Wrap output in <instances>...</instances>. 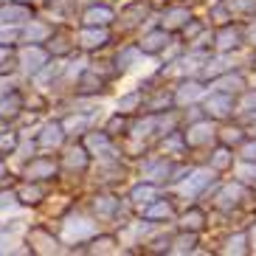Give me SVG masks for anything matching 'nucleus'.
<instances>
[{
  "instance_id": "nucleus-1",
  "label": "nucleus",
  "mask_w": 256,
  "mask_h": 256,
  "mask_svg": "<svg viewBox=\"0 0 256 256\" xmlns=\"http://www.w3.org/2000/svg\"><path fill=\"white\" fill-rule=\"evenodd\" d=\"M26 248L37 256H54L62 254V240L46 226H28L26 228Z\"/></svg>"
},
{
  "instance_id": "nucleus-2",
  "label": "nucleus",
  "mask_w": 256,
  "mask_h": 256,
  "mask_svg": "<svg viewBox=\"0 0 256 256\" xmlns=\"http://www.w3.org/2000/svg\"><path fill=\"white\" fill-rule=\"evenodd\" d=\"M60 160L48 155H31L23 166V180H37V183H54L60 178Z\"/></svg>"
},
{
  "instance_id": "nucleus-3",
  "label": "nucleus",
  "mask_w": 256,
  "mask_h": 256,
  "mask_svg": "<svg viewBox=\"0 0 256 256\" xmlns=\"http://www.w3.org/2000/svg\"><path fill=\"white\" fill-rule=\"evenodd\" d=\"M96 234H98V226L84 214H68L62 220V242H84L96 236Z\"/></svg>"
},
{
  "instance_id": "nucleus-4",
  "label": "nucleus",
  "mask_w": 256,
  "mask_h": 256,
  "mask_svg": "<svg viewBox=\"0 0 256 256\" xmlns=\"http://www.w3.org/2000/svg\"><path fill=\"white\" fill-rule=\"evenodd\" d=\"M17 48L20 51L14 54V62H17V68H20V74H26V76H34L51 60V54H48L46 46H17Z\"/></svg>"
},
{
  "instance_id": "nucleus-5",
  "label": "nucleus",
  "mask_w": 256,
  "mask_h": 256,
  "mask_svg": "<svg viewBox=\"0 0 256 256\" xmlns=\"http://www.w3.org/2000/svg\"><path fill=\"white\" fill-rule=\"evenodd\" d=\"M34 141H37V146L42 152H56V150L65 146L68 132L62 127V121H42L40 130H37V136H34Z\"/></svg>"
},
{
  "instance_id": "nucleus-6",
  "label": "nucleus",
  "mask_w": 256,
  "mask_h": 256,
  "mask_svg": "<svg viewBox=\"0 0 256 256\" xmlns=\"http://www.w3.org/2000/svg\"><path fill=\"white\" fill-rule=\"evenodd\" d=\"M54 31H56L54 23H48L42 17H31L20 28V46H46Z\"/></svg>"
},
{
  "instance_id": "nucleus-7",
  "label": "nucleus",
  "mask_w": 256,
  "mask_h": 256,
  "mask_svg": "<svg viewBox=\"0 0 256 256\" xmlns=\"http://www.w3.org/2000/svg\"><path fill=\"white\" fill-rule=\"evenodd\" d=\"M110 42V26H82L79 37H76V48L82 51H98Z\"/></svg>"
},
{
  "instance_id": "nucleus-8",
  "label": "nucleus",
  "mask_w": 256,
  "mask_h": 256,
  "mask_svg": "<svg viewBox=\"0 0 256 256\" xmlns=\"http://www.w3.org/2000/svg\"><path fill=\"white\" fill-rule=\"evenodd\" d=\"M82 144H84V150L90 152V158H116L113 138L107 136L104 130H102V132H93V130H88V132L82 136Z\"/></svg>"
},
{
  "instance_id": "nucleus-9",
  "label": "nucleus",
  "mask_w": 256,
  "mask_h": 256,
  "mask_svg": "<svg viewBox=\"0 0 256 256\" xmlns=\"http://www.w3.org/2000/svg\"><path fill=\"white\" fill-rule=\"evenodd\" d=\"M23 113H26V96H23V90L12 88L8 93L0 96V121H3V124L17 121Z\"/></svg>"
},
{
  "instance_id": "nucleus-10",
  "label": "nucleus",
  "mask_w": 256,
  "mask_h": 256,
  "mask_svg": "<svg viewBox=\"0 0 256 256\" xmlns=\"http://www.w3.org/2000/svg\"><path fill=\"white\" fill-rule=\"evenodd\" d=\"M88 166H90V152L84 150V144H70L60 160V169H65L70 174H82Z\"/></svg>"
},
{
  "instance_id": "nucleus-11",
  "label": "nucleus",
  "mask_w": 256,
  "mask_h": 256,
  "mask_svg": "<svg viewBox=\"0 0 256 256\" xmlns=\"http://www.w3.org/2000/svg\"><path fill=\"white\" fill-rule=\"evenodd\" d=\"M31 17H34L31 3H23V0H6V3H0V23L23 26L26 20H31Z\"/></svg>"
},
{
  "instance_id": "nucleus-12",
  "label": "nucleus",
  "mask_w": 256,
  "mask_h": 256,
  "mask_svg": "<svg viewBox=\"0 0 256 256\" xmlns=\"http://www.w3.org/2000/svg\"><path fill=\"white\" fill-rule=\"evenodd\" d=\"M14 194H17V200H20V206H23V208H37V206H42V203H46L48 188H46V183H37V180H23L20 186L14 188Z\"/></svg>"
},
{
  "instance_id": "nucleus-13",
  "label": "nucleus",
  "mask_w": 256,
  "mask_h": 256,
  "mask_svg": "<svg viewBox=\"0 0 256 256\" xmlns=\"http://www.w3.org/2000/svg\"><path fill=\"white\" fill-rule=\"evenodd\" d=\"M74 90H76L79 98L98 96V93L104 90V76H98V70H93V68H84L82 74H79V79H76Z\"/></svg>"
},
{
  "instance_id": "nucleus-14",
  "label": "nucleus",
  "mask_w": 256,
  "mask_h": 256,
  "mask_svg": "<svg viewBox=\"0 0 256 256\" xmlns=\"http://www.w3.org/2000/svg\"><path fill=\"white\" fill-rule=\"evenodd\" d=\"M166 46H169V31H166V28H150V31H144L141 42H138L141 54H150V56L166 51Z\"/></svg>"
},
{
  "instance_id": "nucleus-15",
  "label": "nucleus",
  "mask_w": 256,
  "mask_h": 256,
  "mask_svg": "<svg viewBox=\"0 0 256 256\" xmlns=\"http://www.w3.org/2000/svg\"><path fill=\"white\" fill-rule=\"evenodd\" d=\"M116 20V12L107 3H90V6L82 12V26H110Z\"/></svg>"
},
{
  "instance_id": "nucleus-16",
  "label": "nucleus",
  "mask_w": 256,
  "mask_h": 256,
  "mask_svg": "<svg viewBox=\"0 0 256 256\" xmlns=\"http://www.w3.org/2000/svg\"><path fill=\"white\" fill-rule=\"evenodd\" d=\"M211 180H214V172H211V169H197V172H192V178H186V180L180 183V194L192 200V197L200 194Z\"/></svg>"
},
{
  "instance_id": "nucleus-17",
  "label": "nucleus",
  "mask_w": 256,
  "mask_h": 256,
  "mask_svg": "<svg viewBox=\"0 0 256 256\" xmlns=\"http://www.w3.org/2000/svg\"><path fill=\"white\" fill-rule=\"evenodd\" d=\"M158 197V188H155V183H150V180H144V183H138L132 192H130V203L136 206V208H146V206L152 203Z\"/></svg>"
},
{
  "instance_id": "nucleus-18",
  "label": "nucleus",
  "mask_w": 256,
  "mask_h": 256,
  "mask_svg": "<svg viewBox=\"0 0 256 256\" xmlns=\"http://www.w3.org/2000/svg\"><path fill=\"white\" fill-rule=\"evenodd\" d=\"M62 127H65L68 138H70V136H84V132L90 130V113L74 110V113H70L68 118H62Z\"/></svg>"
},
{
  "instance_id": "nucleus-19",
  "label": "nucleus",
  "mask_w": 256,
  "mask_h": 256,
  "mask_svg": "<svg viewBox=\"0 0 256 256\" xmlns=\"http://www.w3.org/2000/svg\"><path fill=\"white\" fill-rule=\"evenodd\" d=\"M118 208H121V203L113 194H96L93 197V211H96L98 220H113L116 214H118Z\"/></svg>"
},
{
  "instance_id": "nucleus-20",
  "label": "nucleus",
  "mask_w": 256,
  "mask_h": 256,
  "mask_svg": "<svg viewBox=\"0 0 256 256\" xmlns=\"http://www.w3.org/2000/svg\"><path fill=\"white\" fill-rule=\"evenodd\" d=\"M211 136H214V130H211V124H206V121H197V124H192V127L186 130V136H183V141H186L188 146H200V144L211 141Z\"/></svg>"
},
{
  "instance_id": "nucleus-21",
  "label": "nucleus",
  "mask_w": 256,
  "mask_h": 256,
  "mask_svg": "<svg viewBox=\"0 0 256 256\" xmlns=\"http://www.w3.org/2000/svg\"><path fill=\"white\" fill-rule=\"evenodd\" d=\"M46 48H48L51 56H70V54L76 51V42H70L65 34H60V31H54L51 40L46 42Z\"/></svg>"
},
{
  "instance_id": "nucleus-22",
  "label": "nucleus",
  "mask_w": 256,
  "mask_h": 256,
  "mask_svg": "<svg viewBox=\"0 0 256 256\" xmlns=\"http://www.w3.org/2000/svg\"><path fill=\"white\" fill-rule=\"evenodd\" d=\"M20 208H23V206H20V200H17L14 188H0V220L6 222V220L14 217Z\"/></svg>"
},
{
  "instance_id": "nucleus-23",
  "label": "nucleus",
  "mask_w": 256,
  "mask_h": 256,
  "mask_svg": "<svg viewBox=\"0 0 256 256\" xmlns=\"http://www.w3.org/2000/svg\"><path fill=\"white\" fill-rule=\"evenodd\" d=\"M231 107H234L231 96H228V93H220V90H214L208 96V102H206V110H208L211 116H228Z\"/></svg>"
},
{
  "instance_id": "nucleus-24",
  "label": "nucleus",
  "mask_w": 256,
  "mask_h": 256,
  "mask_svg": "<svg viewBox=\"0 0 256 256\" xmlns=\"http://www.w3.org/2000/svg\"><path fill=\"white\" fill-rule=\"evenodd\" d=\"M17 245H23V242H20V234L8 231V228H0V256H6V254H28V248H17Z\"/></svg>"
},
{
  "instance_id": "nucleus-25",
  "label": "nucleus",
  "mask_w": 256,
  "mask_h": 256,
  "mask_svg": "<svg viewBox=\"0 0 256 256\" xmlns=\"http://www.w3.org/2000/svg\"><path fill=\"white\" fill-rule=\"evenodd\" d=\"M192 20V14H188V8H169L164 17H160V28L172 31V28H183V26Z\"/></svg>"
},
{
  "instance_id": "nucleus-26",
  "label": "nucleus",
  "mask_w": 256,
  "mask_h": 256,
  "mask_svg": "<svg viewBox=\"0 0 256 256\" xmlns=\"http://www.w3.org/2000/svg\"><path fill=\"white\" fill-rule=\"evenodd\" d=\"M17 146H20V130H0V158H6V155H14Z\"/></svg>"
},
{
  "instance_id": "nucleus-27",
  "label": "nucleus",
  "mask_w": 256,
  "mask_h": 256,
  "mask_svg": "<svg viewBox=\"0 0 256 256\" xmlns=\"http://www.w3.org/2000/svg\"><path fill=\"white\" fill-rule=\"evenodd\" d=\"M141 62V48L132 46V48H124V51L118 54V60H116V68L118 70H132Z\"/></svg>"
},
{
  "instance_id": "nucleus-28",
  "label": "nucleus",
  "mask_w": 256,
  "mask_h": 256,
  "mask_svg": "<svg viewBox=\"0 0 256 256\" xmlns=\"http://www.w3.org/2000/svg\"><path fill=\"white\" fill-rule=\"evenodd\" d=\"M144 217L150 220H169L172 217V206L166 203V200H152L150 206H146V208H144Z\"/></svg>"
},
{
  "instance_id": "nucleus-29",
  "label": "nucleus",
  "mask_w": 256,
  "mask_h": 256,
  "mask_svg": "<svg viewBox=\"0 0 256 256\" xmlns=\"http://www.w3.org/2000/svg\"><path fill=\"white\" fill-rule=\"evenodd\" d=\"M200 96H203V88L197 82H183L180 90L174 93V102H178V104H188V102H194V98H200Z\"/></svg>"
},
{
  "instance_id": "nucleus-30",
  "label": "nucleus",
  "mask_w": 256,
  "mask_h": 256,
  "mask_svg": "<svg viewBox=\"0 0 256 256\" xmlns=\"http://www.w3.org/2000/svg\"><path fill=\"white\" fill-rule=\"evenodd\" d=\"M116 240L113 236H90V245L84 248V254H116Z\"/></svg>"
},
{
  "instance_id": "nucleus-31",
  "label": "nucleus",
  "mask_w": 256,
  "mask_h": 256,
  "mask_svg": "<svg viewBox=\"0 0 256 256\" xmlns=\"http://www.w3.org/2000/svg\"><path fill=\"white\" fill-rule=\"evenodd\" d=\"M169 174H172V166L166 164V160H160V164H150L144 169V180L158 183V180H164V178H169Z\"/></svg>"
},
{
  "instance_id": "nucleus-32",
  "label": "nucleus",
  "mask_w": 256,
  "mask_h": 256,
  "mask_svg": "<svg viewBox=\"0 0 256 256\" xmlns=\"http://www.w3.org/2000/svg\"><path fill=\"white\" fill-rule=\"evenodd\" d=\"M20 28H23V26H6V23H0V46H12V48L20 46Z\"/></svg>"
},
{
  "instance_id": "nucleus-33",
  "label": "nucleus",
  "mask_w": 256,
  "mask_h": 256,
  "mask_svg": "<svg viewBox=\"0 0 256 256\" xmlns=\"http://www.w3.org/2000/svg\"><path fill=\"white\" fill-rule=\"evenodd\" d=\"M240 197H242V188H240V186H226L222 192H220V197H217V206H222V208H231V206L240 203Z\"/></svg>"
},
{
  "instance_id": "nucleus-34",
  "label": "nucleus",
  "mask_w": 256,
  "mask_h": 256,
  "mask_svg": "<svg viewBox=\"0 0 256 256\" xmlns=\"http://www.w3.org/2000/svg\"><path fill=\"white\" fill-rule=\"evenodd\" d=\"M152 130H158V118H155V116H150L146 121H138L136 127H132V138H136V141H144V138L152 136Z\"/></svg>"
},
{
  "instance_id": "nucleus-35",
  "label": "nucleus",
  "mask_w": 256,
  "mask_h": 256,
  "mask_svg": "<svg viewBox=\"0 0 256 256\" xmlns=\"http://www.w3.org/2000/svg\"><path fill=\"white\" fill-rule=\"evenodd\" d=\"M141 104V93L138 90H132V93H124V96L118 98V113H132V110H136V107Z\"/></svg>"
},
{
  "instance_id": "nucleus-36",
  "label": "nucleus",
  "mask_w": 256,
  "mask_h": 256,
  "mask_svg": "<svg viewBox=\"0 0 256 256\" xmlns=\"http://www.w3.org/2000/svg\"><path fill=\"white\" fill-rule=\"evenodd\" d=\"M240 88H242L240 76H220L214 82V90H220V93H231V90H240Z\"/></svg>"
},
{
  "instance_id": "nucleus-37",
  "label": "nucleus",
  "mask_w": 256,
  "mask_h": 256,
  "mask_svg": "<svg viewBox=\"0 0 256 256\" xmlns=\"http://www.w3.org/2000/svg\"><path fill=\"white\" fill-rule=\"evenodd\" d=\"M6 68H17L14 62V48L12 46H0V74H6Z\"/></svg>"
},
{
  "instance_id": "nucleus-38",
  "label": "nucleus",
  "mask_w": 256,
  "mask_h": 256,
  "mask_svg": "<svg viewBox=\"0 0 256 256\" xmlns=\"http://www.w3.org/2000/svg\"><path fill=\"white\" fill-rule=\"evenodd\" d=\"M144 14H146V6H130L124 14H121V20H124V26H136L138 20H144Z\"/></svg>"
},
{
  "instance_id": "nucleus-39",
  "label": "nucleus",
  "mask_w": 256,
  "mask_h": 256,
  "mask_svg": "<svg viewBox=\"0 0 256 256\" xmlns=\"http://www.w3.org/2000/svg\"><path fill=\"white\" fill-rule=\"evenodd\" d=\"M180 226L186 228H192V231H197V228H203V214L200 211H188V214H183V220H180Z\"/></svg>"
},
{
  "instance_id": "nucleus-40",
  "label": "nucleus",
  "mask_w": 256,
  "mask_h": 256,
  "mask_svg": "<svg viewBox=\"0 0 256 256\" xmlns=\"http://www.w3.org/2000/svg\"><path fill=\"white\" fill-rule=\"evenodd\" d=\"M124 130H127V121H124V113H118V116L110 118V124L104 127V132L113 138V136H118V132H124Z\"/></svg>"
},
{
  "instance_id": "nucleus-41",
  "label": "nucleus",
  "mask_w": 256,
  "mask_h": 256,
  "mask_svg": "<svg viewBox=\"0 0 256 256\" xmlns=\"http://www.w3.org/2000/svg\"><path fill=\"white\" fill-rule=\"evenodd\" d=\"M226 70H228V60H211L203 68V74L206 76H220V74H226Z\"/></svg>"
},
{
  "instance_id": "nucleus-42",
  "label": "nucleus",
  "mask_w": 256,
  "mask_h": 256,
  "mask_svg": "<svg viewBox=\"0 0 256 256\" xmlns=\"http://www.w3.org/2000/svg\"><path fill=\"white\" fill-rule=\"evenodd\" d=\"M194 248V236L188 234V236H180V240H174V248H169L172 254H188V250Z\"/></svg>"
},
{
  "instance_id": "nucleus-43",
  "label": "nucleus",
  "mask_w": 256,
  "mask_h": 256,
  "mask_svg": "<svg viewBox=\"0 0 256 256\" xmlns=\"http://www.w3.org/2000/svg\"><path fill=\"white\" fill-rule=\"evenodd\" d=\"M236 40H240V37H236V31H222V34L217 37V46L222 48V51H228V48L236 46Z\"/></svg>"
},
{
  "instance_id": "nucleus-44",
  "label": "nucleus",
  "mask_w": 256,
  "mask_h": 256,
  "mask_svg": "<svg viewBox=\"0 0 256 256\" xmlns=\"http://www.w3.org/2000/svg\"><path fill=\"white\" fill-rule=\"evenodd\" d=\"M236 174H240L245 183H256V166L254 164H242L240 169H236Z\"/></svg>"
},
{
  "instance_id": "nucleus-45",
  "label": "nucleus",
  "mask_w": 256,
  "mask_h": 256,
  "mask_svg": "<svg viewBox=\"0 0 256 256\" xmlns=\"http://www.w3.org/2000/svg\"><path fill=\"white\" fill-rule=\"evenodd\" d=\"M169 102H172V96H166V93H158V96L152 98V102H150L146 107H150V110H164V107H169Z\"/></svg>"
},
{
  "instance_id": "nucleus-46",
  "label": "nucleus",
  "mask_w": 256,
  "mask_h": 256,
  "mask_svg": "<svg viewBox=\"0 0 256 256\" xmlns=\"http://www.w3.org/2000/svg\"><path fill=\"white\" fill-rule=\"evenodd\" d=\"M242 250H245V236H234V240L228 242L226 254H242Z\"/></svg>"
},
{
  "instance_id": "nucleus-47",
  "label": "nucleus",
  "mask_w": 256,
  "mask_h": 256,
  "mask_svg": "<svg viewBox=\"0 0 256 256\" xmlns=\"http://www.w3.org/2000/svg\"><path fill=\"white\" fill-rule=\"evenodd\" d=\"M228 150H220V152H214V160H211V166L214 169H222V166H228Z\"/></svg>"
},
{
  "instance_id": "nucleus-48",
  "label": "nucleus",
  "mask_w": 256,
  "mask_h": 256,
  "mask_svg": "<svg viewBox=\"0 0 256 256\" xmlns=\"http://www.w3.org/2000/svg\"><path fill=\"white\" fill-rule=\"evenodd\" d=\"M242 110H245V113H248V110H250V107H256V93H248V96H245V98H242Z\"/></svg>"
},
{
  "instance_id": "nucleus-49",
  "label": "nucleus",
  "mask_w": 256,
  "mask_h": 256,
  "mask_svg": "<svg viewBox=\"0 0 256 256\" xmlns=\"http://www.w3.org/2000/svg\"><path fill=\"white\" fill-rule=\"evenodd\" d=\"M183 144H186V141H180V138H169V141H166L164 144V150H180V146H183Z\"/></svg>"
},
{
  "instance_id": "nucleus-50",
  "label": "nucleus",
  "mask_w": 256,
  "mask_h": 256,
  "mask_svg": "<svg viewBox=\"0 0 256 256\" xmlns=\"http://www.w3.org/2000/svg\"><path fill=\"white\" fill-rule=\"evenodd\" d=\"M256 0H231V8H250Z\"/></svg>"
},
{
  "instance_id": "nucleus-51",
  "label": "nucleus",
  "mask_w": 256,
  "mask_h": 256,
  "mask_svg": "<svg viewBox=\"0 0 256 256\" xmlns=\"http://www.w3.org/2000/svg\"><path fill=\"white\" fill-rule=\"evenodd\" d=\"M242 155H245L248 160H256V144H248V146L242 150Z\"/></svg>"
},
{
  "instance_id": "nucleus-52",
  "label": "nucleus",
  "mask_w": 256,
  "mask_h": 256,
  "mask_svg": "<svg viewBox=\"0 0 256 256\" xmlns=\"http://www.w3.org/2000/svg\"><path fill=\"white\" fill-rule=\"evenodd\" d=\"M8 178V166H6V160L0 158V186H3V180Z\"/></svg>"
},
{
  "instance_id": "nucleus-53",
  "label": "nucleus",
  "mask_w": 256,
  "mask_h": 256,
  "mask_svg": "<svg viewBox=\"0 0 256 256\" xmlns=\"http://www.w3.org/2000/svg\"><path fill=\"white\" fill-rule=\"evenodd\" d=\"M226 141H240V130H226Z\"/></svg>"
},
{
  "instance_id": "nucleus-54",
  "label": "nucleus",
  "mask_w": 256,
  "mask_h": 256,
  "mask_svg": "<svg viewBox=\"0 0 256 256\" xmlns=\"http://www.w3.org/2000/svg\"><path fill=\"white\" fill-rule=\"evenodd\" d=\"M250 40H254V42H256V28H254V31H250Z\"/></svg>"
},
{
  "instance_id": "nucleus-55",
  "label": "nucleus",
  "mask_w": 256,
  "mask_h": 256,
  "mask_svg": "<svg viewBox=\"0 0 256 256\" xmlns=\"http://www.w3.org/2000/svg\"><path fill=\"white\" fill-rule=\"evenodd\" d=\"M254 248H256V228H254Z\"/></svg>"
},
{
  "instance_id": "nucleus-56",
  "label": "nucleus",
  "mask_w": 256,
  "mask_h": 256,
  "mask_svg": "<svg viewBox=\"0 0 256 256\" xmlns=\"http://www.w3.org/2000/svg\"><path fill=\"white\" fill-rule=\"evenodd\" d=\"M23 3H34V0H23Z\"/></svg>"
},
{
  "instance_id": "nucleus-57",
  "label": "nucleus",
  "mask_w": 256,
  "mask_h": 256,
  "mask_svg": "<svg viewBox=\"0 0 256 256\" xmlns=\"http://www.w3.org/2000/svg\"><path fill=\"white\" fill-rule=\"evenodd\" d=\"M0 3H6V0H0Z\"/></svg>"
}]
</instances>
